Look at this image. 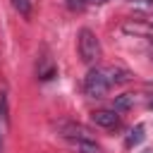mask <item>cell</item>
Instances as JSON below:
<instances>
[{
  "mask_svg": "<svg viewBox=\"0 0 153 153\" xmlns=\"http://www.w3.org/2000/svg\"><path fill=\"white\" fill-rule=\"evenodd\" d=\"M110 88H112V84H110V76H108L105 67H93L84 79V91L91 98H103Z\"/></svg>",
  "mask_w": 153,
  "mask_h": 153,
  "instance_id": "6da1fadb",
  "label": "cell"
},
{
  "mask_svg": "<svg viewBox=\"0 0 153 153\" xmlns=\"http://www.w3.org/2000/svg\"><path fill=\"white\" fill-rule=\"evenodd\" d=\"M76 48H79V57L84 62H96L100 57V43L96 38V33L91 29H81L79 31V38H76Z\"/></svg>",
  "mask_w": 153,
  "mask_h": 153,
  "instance_id": "7a4b0ae2",
  "label": "cell"
},
{
  "mask_svg": "<svg viewBox=\"0 0 153 153\" xmlns=\"http://www.w3.org/2000/svg\"><path fill=\"white\" fill-rule=\"evenodd\" d=\"M91 120H93L98 127H105V129H112V127L120 124V115H117V110H96V112L91 115Z\"/></svg>",
  "mask_w": 153,
  "mask_h": 153,
  "instance_id": "3957f363",
  "label": "cell"
},
{
  "mask_svg": "<svg viewBox=\"0 0 153 153\" xmlns=\"http://www.w3.org/2000/svg\"><path fill=\"white\" fill-rule=\"evenodd\" d=\"M67 141L72 143V148H74L76 153H103L100 146H98L91 136H76V139H67Z\"/></svg>",
  "mask_w": 153,
  "mask_h": 153,
  "instance_id": "277c9868",
  "label": "cell"
},
{
  "mask_svg": "<svg viewBox=\"0 0 153 153\" xmlns=\"http://www.w3.org/2000/svg\"><path fill=\"white\" fill-rule=\"evenodd\" d=\"M143 124H136L134 129H129V134H127V146L129 148H134V146H139L141 141H143Z\"/></svg>",
  "mask_w": 153,
  "mask_h": 153,
  "instance_id": "5b68a950",
  "label": "cell"
},
{
  "mask_svg": "<svg viewBox=\"0 0 153 153\" xmlns=\"http://www.w3.org/2000/svg\"><path fill=\"white\" fill-rule=\"evenodd\" d=\"M134 105V93H122V96H117L115 98V105H112V110H127V108H131Z\"/></svg>",
  "mask_w": 153,
  "mask_h": 153,
  "instance_id": "8992f818",
  "label": "cell"
},
{
  "mask_svg": "<svg viewBox=\"0 0 153 153\" xmlns=\"http://www.w3.org/2000/svg\"><path fill=\"white\" fill-rule=\"evenodd\" d=\"M12 5H14V10H17L19 14H24V17L31 12V2H29V0H12Z\"/></svg>",
  "mask_w": 153,
  "mask_h": 153,
  "instance_id": "52a82bcc",
  "label": "cell"
},
{
  "mask_svg": "<svg viewBox=\"0 0 153 153\" xmlns=\"http://www.w3.org/2000/svg\"><path fill=\"white\" fill-rule=\"evenodd\" d=\"M131 2L139 7H153V0H131Z\"/></svg>",
  "mask_w": 153,
  "mask_h": 153,
  "instance_id": "ba28073f",
  "label": "cell"
},
{
  "mask_svg": "<svg viewBox=\"0 0 153 153\" xmlns=\"http://www.w3.org/2000/svg\"><path fill=\"white\" fill-rule=\"evenodd\" d=\"M0 148H2V112H0Z\"/></svg>",
  "mask_w": 153,
  "mask_h": 153,
  "instance_id": "9c48e42d",
  "label": "cell"
},
{
  "mask_svg": "<svg viewBox=\"0 0 153 153\" xmlns=\"http://www.w3.org/2000/svg\"><path fill=\"white\" fill-rule=\"evenodd\" d=\"M148 108H151V110H153V98H151V100H148Z\"/></svg>",
  "mask_w": 153,
  "mask_h": 153,
  "instance_id": "30bf717a",
  "label": "cell"
}]
</instances>
